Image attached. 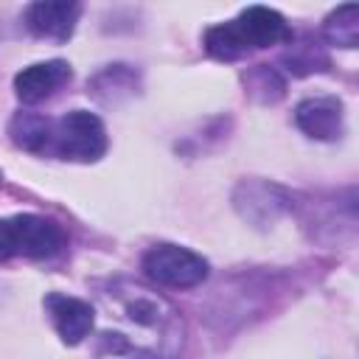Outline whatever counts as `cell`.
<instances>
[{"instance_id": "obj_1", "label": "cell", "mask_w": 359, "mask_h": 359, "mask_svg": "<svg viewBox=\"0 0 359 359\" xmlns=\"http://www.w3.org/2000/svg\"><path fill=\"white\" fill-rule=\"evenodd\" d=\"M98 303L109 320L101 359H180L185 323L165 297L132 280H109L98 289Z\"/></svg>"}, {"instance_id": "obj_2", "label": "cell", "mask_w": 359, "mask_h": 359, "mask_svg": "<svg viewBox=\"0 0 359 359\" xmlns=\"http://www.w3.org/2000/svg\"><path fill=\"white\" fill-rule=\"evenodd\" d=\"M50 154L73 163H95L107 151V129L95 112L70 109L59 121H53L50 132Z\"/></svg>"}, {"instance_id": "obj_3", "label": "cell", "mask_w": 359, "mask_h": 359, "mask_svg": "<svg viewBox=\"0 0 359 359\" xmlns=\"http://www.w3.org/2000/svg\"><path fill=\"white\" fill-rule=\"evenodd\" d=\"M140 266L149 280L165 289H194L210 272L208 261L199 252L180 244H168V241L149 247L140 258Z\"/></svg>"}, {"instance_id": "obj_4", "label": "cell", "mask_w": 359, "mask_h": 359, "mask_svg": "<svg viewBox=\"0 0 359 359\" xmlns=\"http://www.w3.org/2000/svg\"><path fill=\"white\" fill-rule=\"evenodd\" d=\"M233 208L255 227H269L292 208V194L269 180H241L233 191Z\"/></svg>"}, {"instance_id": "obj_5", "label": "cell", "mask_w": 359, "mask_h": 359, "mask_svg": "<svg viewBox=\"0 0 359 359\" xmlns=\"http://www.w3.org/2000/svg\"><path fill=\"white\" fill-rule=\"evenodd\" d=\"M6 224H8V241L14 255L42 261V258H53L65 247V230L45 216L17 213L6 219Z\"/></svg>"}, {"instance_id": "obj_6", "label": "cell", "mask_w": 359, "mask_h": 359, "mask_svg": "<svg viewBox=\"0 0 359 359\" xmlns=\"http://www.w3.org/2000/svg\"><path fill=\"white\" fill-rule=\"evenodd\" d=\"M79 17H81V3H73V0H56V3L39 0L22 11V22L28 34H34L36 39L59 42V45L73 36Z\"/></svg>"}, {"instance_id": "obj_7", "label": "cell", "mask_w": 359, "mask_h": 359, "mask_svg": "<svg viewBox=\"0 0 359 359\" xmlns=\"http://www.w3.org/2000/svg\"><path fill=\"white\" fill-rule=\"evenodd\" d=\"M42 306H45V311H48V317H50V323H53V328L65 345L84 342V337L95 325V309L81 297L50 292V294H45Z\"/></svg>"}, {"instance_id": "obj_8", "label": "cell", "mask_w": 359, "mask_h": 359, "mask_svg": "<svg viewBox=\"0 0 359 359\" xmlns=\"http://www.w3.org/2000/svg\"><path fill=\"white\" fill-rule=\"evenodd\" d=\"M230 22H233L241 45L247 48V53L255 48H272L278 42L292 39V31H289L283 14H278L275 8H266V6H247Z\"/></svg>"}, {"instance_id": "obj_9", "label": "cell", "mask_w": 359, "mask_h": 359, "mask_svg": "<svg viewBox=\"0 0 359 359\" xmlns=\"http://www.w3.org/2000/svg\"><path fill=\"white\" fill-rule=\"evenodd\" d=\"M294 123L303 135H309L311 140H337L342 135V123H345V107L337 95H314V98H303L294 107Z\"/></svg>"}, {"instance_id": "obj_10", "label": "cell", "mask_w": 359, "mask_h": 359, "mask_svg": "<svg viewBox=\"0 0 359 359\" xmlns=\"http://www.w3.org/2000/svg\"><path fill=\"white\" fill-rule=\"evenodd\" d=\"M65 81H70V65L62 59L36 62L22 67L14 76V93L22 104H39L48 95H53Z\"/></svg>"}, {"instance_id": "obj_11", "label": "cell", "mask_w": 359, "mask_h": 359, "mask_svg": "<svg viewBox=\"0 0 359 359\" xmlns=\"http://www.w3.org/2000/svg\"><path fill=\"white\" fill-rule=\"evenodd\" d=\"M137 87H140V79L132 65H107L87 81V93L104 107L123 104L137 93Z\"/></svg>"}, {"instance_id": "obj_12", "label": "cell", "mask_w": 359, "mask_h": 359, "mask_svg": "<svg viewBox=\"0 0 359 359\" xmlns=\"http://www.w3.org/2000/svg\"><path fill=\"white\" fill-rule=\"evenodd\" d=\"M50 132H53V121L39 115V112H17L8 121V137L17 149L31 151V154H42L50 149Z\"/></svg>"}, {"instance_id": "obj_13", "label": "cell", "mask_w": 359, "mask_h": 359, "mask_svg": "<svg viewBox=\"0 0 359 359\" xmlns=\"http://www.w3.org/2000/svg\"><path fill=\"white\" fill-rule=\"evenodd\" d=\"M323 39L334 48L353 50L359 45V6L345 3V6L334 8L323 22Z\"/></svg>"}, {"instance_id": "obj_14", "label": "cell", "mask_w": 359, "mask_h": 359, "mask_svg": "<svg viewBox=\"0 0 359 359\" xmlns=\"http://www.w3.org/2000/svg\"><path fill=\"white\" fill-rule=\"evenodd\" d=\"M241 79H244L247 95L258 104H278L286 95V79L269 65H255V67L244 70Z\"/></svg>"}, {"instance_id": "obj_15", "label": "cell", "mask_w": 359, "mask_h": 359, "mask_svg": "<svg viewBox=\"0 0 359 359\" xmlns=\"http://www.w3.org/2000/svg\"><path fill=\"white\" fill-rule=\"evenodd\" d=\"M283 65L294 73V76H309V73H323L328 70V56L323 50V45H317L314 39H303L297 45H292L283 53Z\"/></svg>"}, {"instance_id": "obj_16", "label": "cell", "mask_w": 359, "mask_h": 359, "mask_svg": "<svg viewBox=\"0 0 359 359\" xmlns=\"http://www.w3.org/2000/svg\"><path fill=\"white\" fill-rule=\"evenodd\" d=\"M8 258H14L11 241H8V224H6V219H0V264L8 261Z\"/></svg>"}]
</instances>
